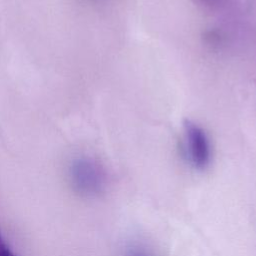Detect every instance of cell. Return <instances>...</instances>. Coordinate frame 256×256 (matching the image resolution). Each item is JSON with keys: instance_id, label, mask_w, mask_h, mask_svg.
I'll return each mask as SVG.
<instances>
[{"instance_id": "6da1fadb", "label": "cell", "mask_w": 256, "mask_h": 256, "mask_svg": "<svg viewBox=\"0 0 256 256\" xmlns=\"http://www.w3.org/2000/svg\"><path fill=\"white\" fill-rule=\"evenodd\" d=\"M184 136L185 155L190 166L196 171H205L212 162V147L206 132L188 120L184 124Z\"/></svg>"}, {"instance_id": "7a4b0ae2", "label": "cell", "mask_w": 256, "mask_h": 256, "mask_svg": "<svg viewBox=\"0 0 256 256\" xmlns=\"http://www.w3.org/2000/svg\"><path fill=\"white\" fill-rule=\"evenodd\" d=\"M125 256H156L152 251L141 246H134L129 248Z\"/></svg>"}, {"instance_id": "3957f363", "label": "cell", "mask_w": 256, "mask_h": 256, "mask_svg": "<svg viewBox=\"0 0 256 256\" xmlns=\"http://www.w3.org/2000/svg\"><path fill=\"white\" fill-rule=\"evenodd\" d=\"M0 256H15L12 253V251L9 249L7 244L5 243L1 233H0Z\"/></svg>"}]
</instances>
